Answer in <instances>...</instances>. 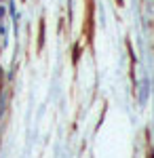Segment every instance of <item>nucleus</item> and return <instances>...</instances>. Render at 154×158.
<instances>
[{
  "label": "nucleus",
  "mask_w": 154,
  "mask_h": 158,
  "mask_svg": "<svg viewBox=\"0 0 154 158\" xmlns=\"http://www.w3.org/2000/svg\"><path fill=\"white\" fill-rule=\"evenodd\" d=\"M0 19H4V6H0Z\"/></svg>",
  "instance_id": "nucleus-1"
}]
</instances>
